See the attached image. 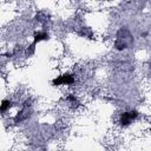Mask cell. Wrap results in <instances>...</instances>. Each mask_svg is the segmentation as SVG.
I'll return each instance as SVG.
<instances>
[{"label": "cell", "mask_w": 151, "mask_h": 151, "mask_svg": "<svg viewBox=\"0 0 151 151\" xmlns=\"http://www.w3.org/2000/svg\"><path fill=\"white\" fill-rule=\"evenodd\" d=\"M139 117V113L136 111V110H131V111H126V112H123L119 117V123L123 127H126L129 126L132 122H134L137 118Z\"/></svg>", "instance_id": "1"}, {"label": "cell", "mask_w": 151, "mask_h": 151, "mask_svg": "<svg viewBox=\"0 0 151 151\" xmlns=\"http://www.w3.org/2000/svg\"><path fill=\"white\" fill-rule=\"evenodd\" d=\"M74 76L73 74H70V73H66V74H63L55 79H53L52 84L54 86H59V85H72L74 83Z\"/></svg>", "instance_id": "2"}, {"label": "cell", "mask_w": 151, "mask_h": 151, "mask_svg": "<svg viewBox=\"0 0 151 151\" xmlns=\"http://www.w3.org/2000/svg\"><path fill=\"white\" fill-rule=\"evenodd\" d=\"M50 39V35H48V33L47 32H41V31H39V32H37L35 34H34V42H39V41H42V40H48Z\"/></svg>", "instance_id": "3"}, {"label": "cell", "mask_w": 151, "mask_h": 151, "mask_svg": "<svg viewBox=\"0 0 151 151\" xmlns=\"http://www.w3.org/2000/svg\"><path fill=\"white\" fill-rule=\"evenodd\" d=\"M12 106H13V103L9 99H4L2 103H1V112L2 113H6Z\"/></svg>", "instance_id": "4"}, {"label": "cell", "mask_w": 151, "mask_h": 151, "mask_svg": "<svg viewBox=\"0 0 151 151\" xmlns=\"http://www.w3.org/2000/svg\"><path fill=\"white\" fill-rule=\"evenodd\" d=\"M78 34L80 37H85V38H91L92 37V31L88 27H81V29L78 32Z\"/></svg>", "instance_id": "5"}, {"label": "cell", "mask_w": 151, "mask_h": 151, "mask_svg": "<svg viewBox=\"0 0 151 151\" xmlns=\"http://www.w3.org/2000/svg\"><path fill=\"white\" fill-rule=\"evenodd\" d=\"M35 45H37V42L33 41V42L25 50V55H26V57H31V55L34 54V52H35Z\"/></svg>", "instance_id": "6"}, {"label": "cell", "mask_w": 151, "mask_h": 151, "mask_svg": "<svg viewBox=\"0 0 151 151\" xmlns=\"http://www.w3.org/2000/svg\"><path fill=\"white\" fill-rule=\"evenodd\" d=\"M150 68H151V63H150Z\"/></svg>", "instance_id": "7"}]
</instances>
